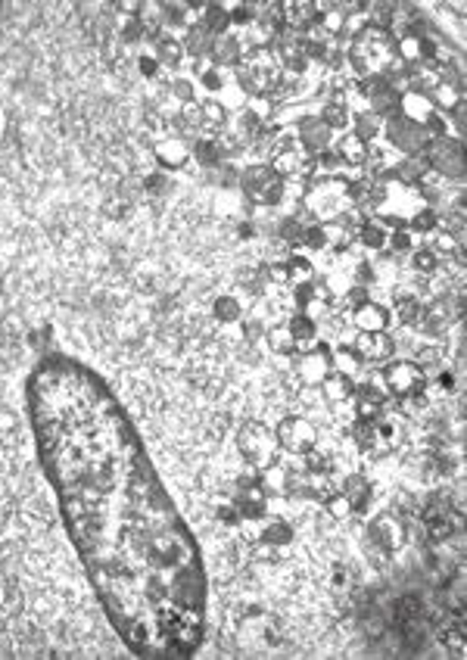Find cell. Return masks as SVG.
Listing matches in <instances>:
<instances>
[{
    "label": "cell",
    "mask_w": 467,
    "mask_h": 660,
    "mask_svg": "<svg viewBox=\"0 0 467 660\" xmlns=\"http://www.w3.org/2000/svg\"><path fill=\"white\" fill-rule=\"evenodd\" d=\"M284 268H287V284L303 287L315 280V265H312L309 255H290V259L284 262Z\"/></svg>",
    "instance_id": "36"
},
{
    "label": "cell",
    "mask_w": 467,
    "mask_h": 660,
    "mask_svg": "<svg viewBox=\"0 0 467 660\" xmlns=\"http://www.w3.org/2000/svg\"><path fill=\"white\" fill-rule=\"evenodd\" d=\"M243 54H246V44H243V38L234 35V31H225V35L213 38V47H209V63L225 72V69H234L237 63L243 60Z\"/></svg>",
    "instance_id": "21"
},
{
    "label": "cell",
    "mask_w": 467,
    "mask_h": 660,
    "mask_svg": "<svg viewBox=\"0 0 467 660\" xmlns=\"http://www.w3.org/2000/svg\"><path fill=\"white\" fill-rule=\"evenodd\" d=\"M213 315L219 318L221 324H240L243 322V303L237 297H231V293H228V297H219L213 305Z\"/></svg>",
    "instance_id": "40"
},
{
    "label": "cell",
    "mask_w": 467,
    "mask_h": 660,
    "mask_svg": "<svg viewBox=\"0 0 467 660\" xmlns=\"http://www.w3.org/2000/svg\"><path fill=\"white\" fill-rule=\"evenodd\" d=\"M268 486L262 477L255 480H243L240 486H237L231 505L237 508V514H240V521H262V517L268 514Z\"/></svg>",
    "instance_id": "14"
},
{
    "label": "cell",
    "mask_w": 467,
    "mask_h": 660,
    "mask_svg": "<svg viewBox=\"0 0 467 660\" xmlns=\"http://www.w3.org/2000/svg\"><path fill=\"white\" fill-rule=\"evenodd\" d=\"M349 131H355L362 140H371V138L377 140V134L383 131V119H380V115H374L371 110H358V113H352V128H349Z\"/></svg>",
    "instance_id": "37"
},
{
    "label": "cell",
    "mask_w": 467,
    "mask_h": 660,
    "mask_svg": "<svg viewBox=\"0 0 467 660\" xmlns=\"http://www.w3.org/2000/svg\"><path fill=\"white\" fill-rule=\"evenodd\" d=\"M334 156L340 165H349V169H362V165H368V150L371 144L368 140H362L355 131H343L340 138L334 140Z\"/></svg>",
    "instance_id": "22"
},
{
    "label": "cell",
    "mask_w": 467,
    "mask_h": 660,
    "mask_svg": "<svg viewBox=\"0 0 467 660\" xmlns=\"http://www.w3.org/2000/svg\"><path fill=\"white\" fill-rule=\"evenodd\" d=\"M334 582H337V586H346V570H337V573H334Z\"/></svg>",
    "instance_id": "52"
},
{
    "label": "cell",
    "mask_w": 467,
    "mask_h": 660,
    "mask_svg": "<svg viewBox=\"0 0 467 660\" xmlns=\"http://www.w3.org/2000/svg\"><path fill=\"white\" fill-rule=\"evenodd\" d=\"M399 614H402V620H414L421 614V605H418V598H405L399 605Z\"/></svg>",
    "instance_id": "50"
},
{
    "label": "cell",
    "mask_w": 467,
    "mask_h": 660,
    "mask_svg": "<svg viewBox=\"0 0 467 660\" xmlns=\"http://www.w3.org/2000/svg\"><path fill=\"white\" fill-rule=\"evenodd\" d=\"M287 328H290L293 339H296V352H309V349H315V346L321 343V330H318L315 318L305 315V312L293 315L290 322H287Z\"/></svg>",
    "instance_id": "27"
},
{
    "label": "cell",
    "mask_w": 467,
    "mask_h": 660,
    "mask_svg": "<svg viewBox=\"0 0 467 660\" xmlns=\"http://www.w3.org/2000/svg\"><path fill=\"white\" fill-rule=\"evenodd\" d=\"M4 128H6V115H4V106H0V138H4Z\"/></svg>",
    "instance_id": "53"
},
{
    "label": "cell",
    "mask_w": 467,
    "mask_h": 660,
    "mask_svg": "<svg viewBox=\"0 0 467 660\" xmlns=\"http://www.w3.org/2000/svg\"><path fill=\"white\" fill-rule=\"evenodd\" d=\"M412 265L418 268V272L430 274V272H437V268H439V259L430 253V246H414L412 249Z\"/></svg>",
    "instance_id": "46"
},
{
    "label": "cell",
    "mask_w": 467,
    "mask_h": 660,
    "mask_svg": "<svg viewBox=\"0 0 467 660\" xmlns=\"http://www.w3.org/2000/svg\"><path fill=\"white\" fill-rule=\"evenodd\" d=\"M330 364H334V371H340L346 377H358V371L364 368V362L358 358V352L352 346H340L337 352H330Z\"/></svg>",
    "instance_id": "39"
},
{
    "label": "cell",
    "mask_w": 467,
    "mask_h": 660,
    "mask_svg": "<svg viewBox=\"0 0 467 660\" xmlns=\"http://www.w3.org/2000/svg\"><path fill=\"white\" fill-rule=\"evenodd\" d=\"M268 165H271L284 181L287 178H293V181H309V178H315V169H318L315 156L299 144L296 134H284V138L274 140L271 163Z\"/></svg>",
    "instance_id": "8"
},
{
    "label": "cell",
    "mask_w": 467,
    "mask_h": 660,
    "mask_svg": "<svg viewBox=\"0 0 467 660\" xmlns=\"http://www.w3.org/2000/svg\"><path fill=\"white\" fill-rule=\"evenodd\" d=\"M200 85H203V91H206V97H219V91L228 85V79H225V72H221V69L209 66L206 72L200 75Z\"/></svg>",
    "instance_id": "44"
},
{
    "label": "cell",
    "mask_w": 467,
    "mask_h": 660,
    "mask_svg": "<svg viewBox=\"0 0 467 660\" xmlns=\"http://www.w3.org/2000/svg\"><path fill=\"white\" fill-rule=\"evenodd\" d=\"M340 492L349 498L352 514H355V511H364L371 505V498H374V486H371V480L362 477V473H349V477L343 480V489Z\"/></svg>",
    "instance_id": "30"
},
{
    "label": "cell",
    "mask_w": 467,
    "mask_h": 660,
    "mask_svg": "<svg viewBox=\"0 0 467 660\" xmlns=\"http://www.w3.org/2000/svg\"><path fill=\"white\" fill-rule=\"evenodd\" d=\"M389 322H393V312H389L387 305L374 303V299H368V303H362L358 309H352V328L362 333L387 330Z\"/></svg>",
    "instance_id": "24"
},
{
    "label": "cell",
    "mask_w": 467,
    "mask_h": 660,
    "mask_svg": "<svg viewBox=\"0 0 467 660\" xmlns=\"http://www.w3.org/2000/svg\"><path fill=\"white\" fill-rule=\"evenodd\" d=\"M237 452L243 455V461H246L249 467H255V471H268L271 464H278L280 458V446H278V437H274V430L268 424H262V421H243L240 430H237Z\"/></svg>",
    "instance_id": "7"
},
{
    "label": "cell",
    "mask_w": 467,
    "mask_h": 660,
    "mask_svg": "<svg viewBox=\"0 0 467 660\" xmlns=\"http://www.w3.org/2000/svg\"><path fill=\"white\" fill-rule=\"evenodd\" d=\"M240 190H243V196H246V203L271 209L284 200L287 181L268 163H255L240 171Z\"/></svg>",
    "instance_id": "9"
},
{
    "label": "cell",
    "mask_w": 467,
    "mask_h": 660,
    "mask_svg": "<svg viewBox=\"0 0 467 660\" xmlns=\"http://www.w3.org/2000/svg\"><path fill=\"white\" fill-rule=\"evenodd\" d=\"M265 343H268V349H271L274 355H293V352H296V339H293L287 322L284 324H268V328H265Z\"/></svg>",
    "instance_id": "35"
},
{
    "label": "cell",
    "mask_w": 467,
    "mask_h": 660,
    "mask_svg": "<svg viewBox=\"0 0 467 660\" xmlns=\"http://www.w3.org/2000/svg\"><path fill=\"white\" fill-rule=\"evenodd\" d=\"M324 511H328L330 517H334V521H349L352 517V505H349V498L343 496V492H330V496H324Z\"/></svg>",
    "instance_id": "43"
},
{
    "label": "cell",
    "mask_w": 467,
    "mask_h": 660,
    "mask_svg": "<svg viewBox=\"0 0 467 660\" xmlns=\"http://www.w3.org/2000/svg\"><path fill=\"white\" fill-rule=\"evenodd\" d=\"M321 393L330 405H346V402L355 396V377H346L340 371H330L321 380Z\"/></svg>",
    "instance_id": "29"
},
{
    "label": "cell",
    "mask_w": 467,
    "mask_h": 660,
    "mask_svg": "<svg viewBox=\"0 0 467 660\" xmlns=\"http://www.w3.org/2000/svg\"><path fill=\"white\" fill-rule=\"evenodd\" d=\"M268 280H271V284H287V268H284V262H278V265L268 268Z\"/></svg>",
    "instance_id": "51"
},
{
    "label": "cell",
    "mask_w": 467,
    "mask_h": 660,
    "mask_svg": "<svg viewBox=\"0 0 467 660\" xmlns=\"http://www.w3.org/2000/svg\"><path fill=\"white\" fill-rule=\"evenodd\" d=\"M243 337H246L249 343H255L259 337H265V324L255 322V318H249V322H243Z\"/></svg>",
    "instance_id": "49"
},
{
    "label": "cell",
    "mask_w": 467,
    "mask_h": 660,
    "mask_svg": "<svg viewBox=\"0 0 467 660\" xmlns=\"http://www.w3.org/2000/svg\"><path fill=\"white\" fill-rule=\"evenodd\" d=\"M408 81H412L408 91L424 94L439 115L443 113L452 115L462 106V81H458V75L452 72L446 63H439V60L424 63V66L412 69V79Z\"/></svg>",
    "instance_id": "5"
},
{
    "label": "cell",
    "mask_w": 467,
    "mask_h": 660,
    "mask_svg": "<svg viewBox=\"0 0 467 660\" xmlns=\"http://www.w3.org/2000/svg\"><path fill=\"white\" fill-rule=\"evenodd\" d=\"M421 156H424L427 169L439 171L443 178H452V181H462V178H464V150H462V140H452L449 134H443V138L430 140V146H427Z\"/></svg>",
    "instance_id": "13"
},
{
    "label": "cell",
    "mask_w": 467,
    "mask_h": 660,
    "mask_svg": "<svg viewBox=\"0 0 467 660\" xmlns=\"http://www.w3.org/2000/svg\"><path fill=\"white\" fill-rule=\"evenodd\" d=\"M278 13L293 25V29H312V25L321 19V4H309V0H299V4H278Z\"/></svg>",
    "instance_id": "28"
},
{
    "label": "cell",
    "mask_w": 467,
    "mask_h": 660,
    "mask_svg": "<svg viewBox=\"0 0 467 660\" xmlns=\"http://www.w3.org/2000/svg\"><path fill=\"white\" fill-rule=\"evenodd\" d=\"M215 100H219V104L225 106V113H228V115H231V113L237 115V113H243V110H246V106H249L246 91H243V88L237 85L234 79H228V85L221 88V91H219V97H215Z\"/></svg>",
    "instance_id": "38"
},
{
    "label": "cell",
    "mask_w": 467,
    "mask_h": 660,
    "mask_svg": "<svg viewBox=\"0 0 467 660\" xmlns=\"http://www.w3.org/2000/svg\"><path fill=\"white\" fill-rule=\"evenodd\" d=\"M274 437H278L280 452L296 455V458L309 455L312 448L318 446L315 424H312L309 418H303V414H287V418H280L278 427H274Z\"/></svg>",
    "instance_id": "12"
},
{
    "label": "cell",
    "mask_w": 467,
    "mask_h": 660,
    "mask_svg": "<svg viewBox=\"0 0 467 660\" xmlns=\"http://www.w3.org/2000/svg\"><path fill=\"white\" fill-rule=\"evenodd\" d=\"M262 542L271 548H287L293 542V527L284 521V517H262V530H259Z\"/></svg>",
    "instance_id": "31"
},
{
    "label": "cell",
    "mask_w": 467,
    "mask_h": 660,
    "mask_svg": "<svg viewBox=\"0 0 467 660\" xmlns=\"http://www.w3.org/2000/svg\"><path fill=\"white\" fill-rule=\"evenodd\" d=\"M408 228H412V230H418V234H430V230H437V228H439V215H437V209H433V206L421 209V213L414 215L412 221H408Z\"/></svg>",
    "instance_id": "45"
},
{
    "label": "cell",
    "mask_w": 467,
    "mask_h": 660,
    "mask_svg": "<svg viewBox=\"0 0 467 660\" xmlns=\"http://www.w3.org/2000/svg\"><path fill=\"white\" fill-rule=\"evenodd\" d=\"M296 140L312 153V156L330 150V131L318 115H303V119L296 121Z\"/></svg>",
    "instance_id": "23"
},
{
    "label": "cell",
    "mask_w": 467,
    "mask_h": 660,
    "mask_svg": "<svg viewBox=\"0 0 467 660\" xmlns=\"http://www.w3.org/2000/svg\"><path fill=\"white\" fill-rule=\"evenodd\" d=\"M396 60H399V56H396V35L387 25H362V29L352 35L349 66L358 72V79L387 75Z\"/></svg>",
    "instance_id": "3"
},
{
    "label": "cell",
    "mask_w": 467,
    "mask_h": 660,
    "mask_svg": "<svg viewBox=\"0 0 467 660\" xmlns=\"http://www.w3.org/2000/svg\"><path fill=\"white\" fill-rule=\"evenodd\" d=\"M402 115V119L414 121V125H430L433 119H437V110H433V104L424 97V94H414V91H405L399 97V110H396Z\"/></svg>",
    "instance_id": "26"
},
{
    "label": "cell",
    "mask_w": 467,
    "mask_h": 660,
    "mask_svg": "<svg viewBox=\"0 0 467 660\" xmlns=\"http://www.w3.org/2000/svg\"><path fill=\"white\" fill-rule=\"evenodd\" d=\"M396 56H399L408 69H418V66H424V63L437 60V56H433L430 38H427L424 31H414V29L402 31V35L396 38Z\"/></svg>",
    "instance_id": "18"
},
{
    "label": "cell",
    "mask_w": 467,
    "mask_h": 660,
    "mask_svg": "<svg viewBox=\"0 0 467 660\" xmlns=\"http://www.w3.org/2000/svg\"><path fill=\"white\" fill-rule=\"evenodd\" d=\"M343 303L352 305V309H358L362 303H368V290H364V284H352L346 293H343Z\"/></svg>",
    "instance_id": "48"
},
{
    "label": "cell",
    "mask_w": 467,
    "mask_h": 660,
    "mask_svg": "<svg viewBox=\"0 0 467 660\" xmlns=\"http://www.w3.org/2000/svg\"><path fill=\"white\" fill-rule=\"evenodd\" d=\"M358 94L364 97L368 110L374 115H380V119H387V115H393L396 110H399V91H396L383 75L358 81Z\"/></svg>",
    "instance_id": "15"
},
{
    "label": "cell",
    "mask_w": 467,
    "mask_h": 660,
    "mask_svg": "<svg viewBox=\"0 0 467 660\" xmlns=\"http://www.w3.org/2000/svg\"><path fill=\"white\" fill-rule=\"evenodd\" d=\"M318 119L328 125V131H346V128L352 125V106H349V100L334 97L330 104H324V110H321V115H318Z\"/></svg>",
    "instance_id": "33"
},
{
    "label": "cell",
    "mask_w": 467,
    "mask_h": 660,
    "mask_svg": "<svg viewBox=\"0 0 467 660\" xmlns=\"http://www.w3.org/2000/svg\"><path fill=\"white\" fill-rule=\"evenodd\" d=\"M355 237L362 240L364 249H374V253H380V249H387L389 230H387V224H383V221L368 219V215H364L362 224H358V230H355Z\"/></svg>",
    "instance_id": "32"
},
{
    "label": "cell",
    "mask_w": 467,
    "mask_h": 660,
    "mask_svg": "<svg viewBox=\"0 0 467 660\" xmlns=\"http://www.w3.org/2000/svg\"><path fill=\"white\" fill-rule=\"evenodd\" d=\"M234 81L246 91L249 100H265L284 81V66L271 47H249L243 60L234 66Z\"/></svg>",
    "instance_id": "4"
},
{
    "label": "cell",
    "mask_w": 467,
    "mask_h": 660,
    "mask_svg": "<svg viewBox=\"0 0 467 660\" xmlns=\"http://www.w3.org/2000/svg\"><path fill=\"white\" fill-rule=\"evenodd\" d=\"M25 399L69 539L121 642L140 657H190L206 632L200 546L121 402L69 355L44 358Z\"/></svg>",
    "instance_id": "1"
},
{
    "label": "cell",
    "mask_w": 467,
    "mask_h": 660,
    "mask_svg": "<svg viewBox=\"0 0 467 660\" xmlns=\"http://www.w3.org/2000/svg\"><path fill=\"white\" fill-rule=\"evenodd\" d=\"M427 374L408 358H393V362L383 364V387L389 396H399V399H412L427 389Z\"/></svg>",
    "instance_id": "11"
},
{
    "label": "cell",
    "mask_w": 467,
    "mask_h": 660,
    "mask_svg": "<svg viewBox=\"0 0 467 660\" xmlns=\"http://www.w3.org/2000/svg\"><path fill=\"white\" fill-rule=\"evenodd\" d=\"M424 303H421L418 297H412V293H396V309L393 315L399 318V324H408V328H414V324L424 318Z\"/></svg>",
    "instance_id": "34"
},
{
    "label": "cell",
    "mask_w": 467,
    "mask_h": 660,
    "mask_svg": "<svg viewBox=\"0 0 467 660\" xmlns=\"http://www.w3.org/2000/svg\"><path fill=\"white\" fill-rule=\"evenodd\" d=\"M150 44H153V60L159 63V69H178L184 60H188L181 38H178L175 31L159 29L156 35H150Z\"/></svg>",
    "instance_id": "20"
},
{
    "label": "cell",
    "mask_w": 467,
    "mask_h": 660,
    "mask_svg": "<svg viewBox=\"0 0 467 660\" xmlns=\"http://www.w3.org/2000/svg\"><path fill=\"white\" fill-rule=\"evenodd\" d=\"M330 371H334V364H330V349L324 343H318L315 349H309V352H299L296 374L305 387H321V380Z\"/></svg>",
    "instance_id": "19"
},
{
    "label": "cell",
    "mask_w": 467,
    "mask_h": 660,
    "mask_svg": "<svg viewBox=\"0 0 467 660\" xmlns=\"http://www.w3.org/2000/svg\"><path fill=\"white\" fill-rule=\"evenodd\" d=\"M228 119H231V115L225 113V106L215 97L190 100V104L181 106V125L203 134V138H219V134L225 131Z\"/></svg>",
    "instance_id": "10"
},
{
    "label": "cell",
    "mask_w": 467,
    "mask_h": 660,
    "mask_svg": "<svg viewBox=\"0 0 467 660\" xmlns=\"http://www.w3.org/2000/svg\"><path fill=\"white\" fill-rule=\"evenodd\" d=\"M427 246H430V253L437 255L439 262L446 259V255H455L458 253V240L455 237L449 234V230H430V243H427Z\"/></svg>",
    "instance_id": "41"
},
{
    "label": "cell",
    "mask_w": 467,
    "mask_h": 660,
    "mask_svg": "<svg viewBox=\"0 0 467 660\" xmlns=\"http://www.w3.org/2000/svg\"><path fill=\"white\" fill-rule=\"evenodd\" d=\"M352 349L358 352V358H362L364 364H387V362H393V355H396V343L387 330H374V333L358 330Z\"/></svg>",
    "instance_id": "17"
},
{
    "label": "cell",
    "mask_w": 467,
    "mask_h": 660,
    "mask_svg": "<svg viewBox=\"0 0 467 660\" xmlns=\"http://www.w3.org/2000/svg\"><path fill=\"white\" fill-rule=\"evenodd\" d=\"M368 536L377 548L393 555V551H399L405 546V523H402L393 511H383V514H377L374 521L368 523Z\"/></svg>",
    "instance_id": "16"
},
{
    "label": "cell",
    "mask_w": 467,
    "mask_h": 660,
    "mask_svg": "<svg viewBox=\"0 0 467 660\" xmlns=\"http://www.w3.org/2000/svg\"><path fill=\"white\" fill-rule=\"evenodd\" d=\"M305 228H309V224L299 221V215H290V219L280 221V240L290 243V246H303V243H305Z\"/></svg>",
    "instance_id": "42"
},
{
    "label": "cell",
    "mask_w": 467,
    "mask_h": 660,
    "mask_svg": "<svg viewBox=\"0 0 467 660\" xmlns=\"http://www.w3.org/2000/svg\"><path fill=\"white\" fill-rule=\"evenodd\" d=\"M387 246H393V253H412L414 249V237H412V230H389V240H387Z\"/></svg>",
    "instance_id": "47"
},
{
    "label": "cell",
    "mask_w": 467,
    "mask_h": 660,
    "mask_svg": "<svg viewBox=\"0 0 467 660\" xmlns=\"http://www.w3.org/2000/svg\"><path fill=\"white\" fill-rule=\"evenodd\" d=\"M153 156H156V163L163 165V169L181 171L184 165L190 163L194 150H190V144H188L184 138H163V140L156 144V150H153Z\"/></svg>",
    "instance_id": "25"
},
{
    "label": "cell",
    "mask_w": 467,
    "mask_h": 660,
    "mask_svg": "<svg viewBox=\"0 0 467 660\" xmlns=\"http://www.w3.org/2000/svg\"><path fill=\"white\" fill-rule=\"evenodd\" d=\"M352 181L340 175H321L309 178V188L303 194V206L315 215L318 221H337L340 215H346L349 209H355L352 203Z\"/></svg>",
    "instance_id": "6"
},
{
    "label": "cell",
    "mask_w": 467,
    "mask_h": 660,
    "mask_svg": "<svg viewBox=\"0 0 467 660\" xmlns=\"http://www.w3.org/2000/svg\"><path fill=\"white\" fill-rule=\"evenodd\" d=\"M424 190L418 184L399 181V178L387 175V178H371V196H368V209L377 215V221L393 224V228H408V221L427 209Z\"/></svg>",
    "instance_id": "2"
}]
</instances>
